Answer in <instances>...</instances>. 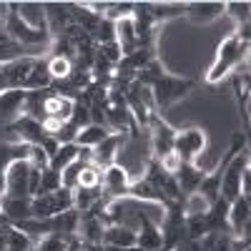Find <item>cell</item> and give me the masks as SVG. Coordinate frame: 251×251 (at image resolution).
Listing matches in <instances>:
<instances>
[{
    "instance_id": "e575fe53",
    "label": "cell",
    "mask_w": 251,
    "mask_h": 251,
    "mask_svg": "<svg viewBox=\"0 0 251 251\" xmlns=\"http://www.w3.org/2000/svg\"><path fill=\"white\" fill-rule=\"evenodd\" d=\"M15 161V153H13V143H0V174L8 171V166Z\"/></svg>"
},
{
    "instance_id": "7402d4cb",
    "label": "cell",
    "mask_w": 251,
    "mask_h": 251,
    "mask_svg": "<svg viewBox=\"0 0 251 251\" xmlns=\"http://www.w3.org/2000/svg\"><path fill=\"white\" fill-rule=\"evenodd\" d=\"M111 136V131L106 128V126H96V123H88L86 128H80L78 131V138L75 143L80 146V149H96L98 143H103Z\"/></svg>"
},
{
    "instance_id": "ffe728a7",
    "label": "cell",
    "mask_w": 251,
    "mask_h": 251,
    "mask_svg": "<svg viewBox=\"0 0 251 251\" xmlns=\"http://www.w3.org/2000/svg\"><path fill=\"white\" fill-rule=\"evenodd\" d=\"M138 251H163V228L153 224H143L136 234Z\"/></svg>"
},
{
    "instance_id": "5bb4252c",
    "label": "cell",
    "mask_w": 251,
    "mask_h": 251,
    "mask_svg": "<svg viewBox=\"0 0 251 251\" xmlns=\"http://www.w3.org/2000/svg\"><path fill=\"white\" fill-rule=\"evenodd\" d=\"M126 141V133H111L103 143H98L93 149V163L98 166V169H108V166L116 163V156L121 151V146Z\"/></svg>"
},
{
    "instance_id": "9c48e42d",
    "label": "cell",
    "mask_w": 251,
    "mask_h": 251,
    "mask_svg": "<svg viewBox=\"0 0 251 251\" xmlns=\"http://www.w3.org/2000/svg\"><path fill=\"white\" fill-rule=\"evenodd\" d=\"M249 219H251V201L249 196H239L228 203L226 211V224L234 231V236H249Z\"/></svg>"
},
{
    "instance_id": "cb8c5ba5",
    "label": "cell",
    "mask_w": 251,
    "mask_h": 251,
    "mask_svg": "<svg viewBox=\"0 0 251 251\" xmlns=\"http://www.w3.org/2000/svg\"><path fill=\"white\" fill-rule=\"evenodd\" d=\"M78 153H80V146L78 143H63L60 149L55 151V156L50 158V166L48 169H53V171H63V169H68L71 163H75L78 161Z\"/></svg>"
},
{
    "instance_id": "30bf717a",
    "label": "cell",
    "mask_w": 251,
    "mask_h": 251,
    "mask_svg": "<svg viewBox=\"0 0 251 251\" xmlns=\"http://www.w3.org/2000/svg\"><path fill=\"white\" fill-rule=\"evenodd\" d=\"M100 186H103V191H106L108 199H123V196H128L131 178L118 163H113V166H108V169H103Z\"/></svg>"
},
{
    "instance_id": "836d02e7",
    "label": "cell",
    "mask_w": 251,
    "mask_h": 251,
    "mask_svg": "<svg viewBox=\"0 0 251 251\" xmlns=\"http://www.w3.org/2000/svg\"><path fill=\"white\" fill-rule=\"evenodd\" d=\"M156 161H158L161 169H163L166 174H171V176L178 171V166H181V158H178L174 151H171V153H166V156H161V158H156Z\"/></svg>"
},
{
    "instance_id": "ac0fdd59",
    "label": "cell",
    "mask_w": 251,
    "mask_h": 251,
    "mask_svg": "<svg viewBox=\"0 0 251 251\" xmlns=\"http://www.w3.org/2000/svg\"><path fill=\"white\" fill-rule=\"evenodd\" d=\"M103 246H113V249H136V231L118 224H108L106 231H103Z\"/></svg>"
},
{
    "instance_id": "3957f363",
    "label": "cell",
    "mask_w": 251,
    "mask_h": 251,
    "mask_svg": "<svg viewBox=\"0 0 251 251\" xmlns=\"http://www.w3.org/2000/svg\"><path fill=\"white\" fill-rule=\"evenodd\" d=\"M3 30L10 40L15 43L25 46V48H40V46H50L53 35L50 33H40V30H33L28 28L23 20L18 18V13L13 10V5H8V13H5V20H3Z\"/></svg>"
},
{
    "instance_id": "5b68a950",
    "label": "cell",
    "mask_w": 251,
    "mask_h": 251,
    "mask_svg": "<svg viewBox=\"0 0 251 251\" xmlns=\"http://www.w3.org/2000/svg\"><path fill=\"white\" fill-rule=\"evenodd\" d=\"M206 133L196 126L191 128H183V131H176V138H174V153L181 158V163H194L196 158H201L206 153Z\"/></svg>"
},
{
    "instance_id": "2e32d148",
    "label": "cell",
    "mask_w": 251,
    "mask_h": 251,
    "mask_svg": "<svg viewBox=\"0 0 251 251\" xmlns=\"http://www.w3.org/2000/svg\"><path fill=\"white\" fill-rule=\"evenodd\" d=\"M183 15L196 25H206L224 15V3H208V0H203V3H186Z\"/></svg>"
},
{
    "instance_id": "8fae6325",
    "label": "cell",
    "mask_w": 251,
    "mask_h": 251,
    "mask_svg": "<svg viewBox=\"0 0 251 251\" xmlns=\"http://www.w3.org/2000/svg\"><path fill=\"white\" fill-rule=\"evenodd\" d=\"M106 219L96 211L80 214V226H78V236L86 246H98L103 244V231H106Z\"/></svg>"
},
{
    "instance_id": "83f0119b",
    "label": "cell",
    "mask_w": 251,
    "mask_h": 251,
    "mask_svg": "<svg viewBox=\"0 0 251 251\" xmlns=\"http://www.w3.org/2000/svg\"><path fill=\"white\" fill-rule=\"evenodd\" d=\"M35 251H71L68 236H63V234H48V236L35 241Z\"/></svg>"
},
{
    "instance_id": "4316f807",
    "label": "cell",
    "mask_w": 251,
    "mask_h": 251,
    "mask_svg": "<svg viewBox=\"0 0 251 251\" xmlns=\"http://www.w3.org/2000/svg\"><path fill=\"white\" fill-rule=\"evenodd\" d=\"M100 181H103V169H98L96 163H86L80 169V178H78L80 188H100Z\"/></svg>"
},
{
    "instance_id": "277c9868",
    "label": "cell",
    "mask_w": 251,
    "mask_h": 251,
    "mask_svg": "<svg viewBox=\"0 0 251 251\" xmlns=\"http://www.w3.org/2000/svg\"><path fill=\"white\" fill-rule=\"evenodd\" d=\"M246 169H249V153L246 151H241L239 156H234L221 169V181H219V199H224L226 203H231L234 199L241 196V178H244Z\"/></svg>"
},
{
    "instance_id": "74e56055",
    "label": "cell",
    "mask_w": 251,
    "mask_h": 251,
    "mask_svg": "<svg viewBox=\"0 0 251 251\" xmlns=\"http://www.w3.org/2000/svg\"><path fill=\"white\" fill-rule=\"evenodd\" d=\"M5 13H8V5L0 3V25H3V20H5Z\"/></svg>"
},
{
    "instance_id": "603a6c76",
    "label": "cell",
    "mask_w": 251,
    "mask_h": 251,
    "mask_svg": "<svg viewBox=\"0 0 251 251\" xmlns=\"http://www.w3.org/2000/svg\"><path fill=\"white\" fill-rule=\"evenodd\" d=\"M103 199L100 188H73V208L78 214H88L93 211V206Z\"/></svg>"
},
{
    "instance_id": "44dd1931",
    "label": "cell",
    "mask_w": 251,
    "mask_h": 251,
    "mask_svg": "<svg viewBox=\"0 0 251 251\" xmlns=\"http://www.w3.org/2000/svg\"><path fill=\"white\" fill-rule=\"evenodd\" d=\"M33 199H10L5 196L0 201V208H3V216H8L10 221L20 224V221H28L33 219Z\"/></svg>"
},
{
    "instance_id": "8992f818",
    "label": "cell",
    "mask_w": 251,
    "mask_h": 251,
    "mask_svg": "<svg viewBox=\"0 0 251 251\" xmlns=\"http://www.w3.org/2000/svg\"><path fill=\"white\" fill-rule=\"evenodd\" d=\"M30 203H33V219H53V216L73 208V191L60 186L58 191L35 196Z\"/></svg>"
},
{
    "instance_id": "d6a6232c",
    "label": "cell",
    "mask_w": 251,
    "mask_h": 251,
    "mask_svg": "<svg viewBox=\"0 0 251 251\" xmlns=\"http://www.w3.org/2000/svg\"><path fill=\"white\" fill-rule=\"evenodd\" d=\"M78 126L73 123V121H66V123H63L60 126V131L55 133V141L63 146V143H75V138H78Z\"/></svg>"
},
{
    "instance_id": "8d00e7d4",
    "label": "cell",
    "mask_w": 251,
    "mask_h": 251,
    "mask_svg": "<svg viewBox=\"0 0 251 251\" xmlns=\"http://www.w3.org/2000/svg\"><path fill=\"white\" fill-rule=\"evenodd\" d=\"M5 199V174H0V201Z\"/></svg>"
},
{
    "instance_id": "e0dca14e",
    "label": "cell",
    "mask_w": 251,
    "mask_h": 251,
    "mask_svg": "<svg viewBox=\"0 0 251 251\" xmlns=\"http://www.w3.org/2000/svg\"><path fill=\"white\" fill-rule=\"evenodd\" d=\"M113 30H116V43H118L123 58L138 50V35H136L133 18H126V20H118V23H113Z\"/></svg>"
},
{
    "instance_id": "7c38bea8",
    "label": "cell",
    "mask_w": 251,
    "mask_h": 251,
    "mask_svg": "<svg viewBox=\"0 0 251 251\" xmlns=\"http://www.w3.org/2000/svg\"><path fill=\"white\" fill-rule=\"evenodd\" d=\"M28 91H3L0 93V123H15L25 111Z\"/></svg>"
},
{
    "instance_id": "d6986e66",
    "label": "cell",
    "mask_w": 251,
    "mask_h": 251,
    "mask_svg": "<svg viewBox=\"0 0 251 251\" xmlns=\"http://www.w3.org/2000/svg\"><path fill=\"white\" fill-rule=\"evenodd\" d=\"M203 176H206V174L199 169V166H194V163H181V166H178V171L174 174L178 191H183L186 196H188V194H194V191H199V186H201Z\"/></svg>"
},
{
    "instance_id": "f1b7e54d",
    "label": "cell",
    "mask_w": 251,
    "mask_h": 251,
    "mask_svg": "<svg viewBox=\"0 0 251 251\" xmlns=\"http://www.w3.org/2000/svg\"><path fill=\"white\" fill-rule=\"evenodd\" d=\"M48 73L53 80H66L73 73V60L68 58H50L48 60Z\"/></svg>"
},
{
    "instance_id": "52a82bcc",
    "label": "cell",
    "mask_w": 251,
    "mask_h": 251,
    "mask_svg": "<svg viewBox=\"0 0 251 251\" xmlns=\"http://www.w3.org/2000/svg\"><path fill=\"white\" fill-rule=\"evenodd\" d=\"M30 169L28 161H13L5 171V196L30 199Z\"/></svg>"
},
{
    "instance_id": "4fadbf2b",
    "label": "cell",
    "mask_w": 251,
    "mask_h": 251,
    "mask_svg": "<svg viewBox=\"0 0 251 251\" xmlns=\"http://www.w3.org/2000/svg\"><path fill=\"white\" fill-rule=\"evenodd\" d=\"M13 10L18 13V18L33 30L40 33H50L48 30V15H46V3H15Z\"/></svg>"
},
{
    "instance_id": "ba28073f",
    "label": "cell",
    "mask_w": 251,
    "mask_h": 251,
    "mask_svg": "<svg viewBox=\"0 0 251 251\" xmlns=\"http://www.w3.org/2000/svg\"><path fill=\"white\" fill-rule=\"evenodd\" d=\"M149 138H151V151L153 158H161L166 153L174 151V138H176V128H171L161 116L153 113L151 123H149Z\"/></svg>"
},
{
    "instance_id": "9a60e30c",
    "label": "cell",
    "mask_w": 251,
    "mask_h": 251,
    "mask_svg": "<svg viewBox=\"0 0 251 251\" xmlns=\"http://www.w3.org/2000/svg\"><path fill=\"white\" fill-rule=\"evenodd\" d=\"M73 108H75V98L63 96V93L46 96V103H43L46 118H55V121H60V123H66V121L73 118Z\"/></svg>"
},
{
    "instance_id": "f35d334b",
    "label": "cell",
    "mask_w": 251,
    "mask_h": 251,
    "mask_svg": "<svg viewBox=\"0 0 251 251\" xmlns=\"http://www.w3.org/2000/svg\"><path fill=\"white\" fill-rule=\"evenodd\" d=\"M80 251H88V249H80Z\"/></svg>"
},
{
    "instance_id": "484cf974",
    "label": "cell",
    "mask_w": 251,
    "mask_h": 251,
    "mask_svg": "<svg viewBox=\"0 0 251 251\" xmlns=\"http://www.w3.org/2000/svg\"><path fill=\"white\" fill-rule=\"evenodd\" d=\"M133 13H136V3H106L103 20H108V23H118V20L133 18Z\"/></svg>"
},
{
    "instance_id": "ab89813d",
    "label": "cell",
    "mask_w": 251,
    "mask_h": 251,
    "mask_svg": "<svg viewBox=\"0 0 251 251\" xmlns=\"http://www.w3.org/2000/svg\"><path fill=\"white\" fill-rule=\"evenodd\" d=\"M30 251H35V249H30Z\"/></svg>"
},
{
    "instance_id": "6da1fadb",
    "label": "cell",
    "mask_w": 251,
    "mask_h": 251,
    "mask_svg": "<svg viewBox=\"0 0 251 251\" xmlns=\"http://www.w3.org/2000/svg\"><path fill=\"white\" fill-rule=\"evenodd\" d=\"M246 60H249V25L236 28L231 35H226L219 43L216 58L211 68L206 71V83H211V86L221 83L224 78L236 73L241 66H246Z\"/></svg>"
},
{
    "instance_id": "1f68e13d",
    "label": "cell",
    "mask_w": 251,
    "mask_h": 251,
    "mask_svg": "<svg viewBox=\"0 0 251 251\" xmlns=\"http://www.w3.org/2000/svg\"><path fill=\"white\" fill-rule=\"evenodd\" d=\"M28 163L43 171V169H48V166H50V156H48L43 149H40V146H30V151H28Z\"/></svg>"
},
{
    "instance_id": "7a4b0ae2",
    "label": "cell",
    "mask_w": 251,
    "mask_h": 251,
    "mask_svg": "<svg viewBox=\"0 0 251 251\" xmlns=\"http://www.w3.org/2000/svg\"><path fill=\"white\" fill-rule=\"evenodd\" d=\"M194 83L188 78H181V75H174V73H161L153 83H151V98H153V106L166 111L171 108L174 103H178L181 98L188 96Z\"/></svg>"
},
{
    "instance_id": "d590c367",
    "label": "cell",
    "mask_w": 251,
    "mask_h": 251,
    "mask_svg": "<svg viewBox=\"0 0 251 251\" xmlns=\"http://www.w3.org/2000/svg\"><path fill=\"white\" fill-rule=\"evenodd\" d=\"M13 228H15V226L0 221V251H8V244H10V234H13Z\"/></svg>"
},
{
    "instance_id": "f546056e",
    "label": "cell",
    "mask_w": 251,
    "mask_h": 251,
    "mask_svg": "<svg viewBox=\"0 0 251 251\" xmlns=\"http://www.w3.org/2000/svg\"><path fill=\"white\" fill-rule=\"evenodd\" d=\"M249 10H251L249 3H224V13L231 15L234 23H236L239 28L249 25Z\"/></svg>"
},
{
    "instance_id": "d4e9b609",
    "label": "cell",
    "mask_w": 251,
    "mask_h": 251,
    "mask_svg": "<svg viewBox=\"0 0 251 251\" xmlns=\"http://www.w3.org/2000/svg\"><path fill=\"white\" fill-rule=\"evenodd\" d=\"M208 211H211V201H208L203 194L194 191V194L186 196V201H183V214H186V219H188V216H206Z\"/></svg>"
},
{
    "instance_id": "4dcf8cb0",
    "label": "cell",
    "mask_w": 251,
    "mask_h": 251,
    "mask_svg": "<svg viewBox=\"0 0 251 251\" xmlns=\"http://www.w3.org/2000/svg\"><path fill=\"white\" fill-rule=\"evenodd\" d=\"M58 188H60V174L58 171H53V169L40 171V194H50V191H58Z\"/></svg>"
}]
</instances>
